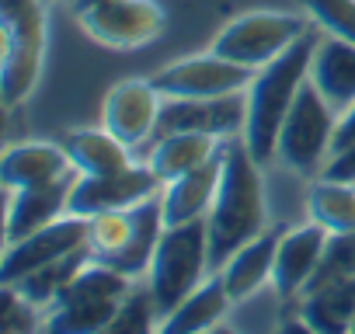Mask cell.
I'll return each instance as SVG.
<instances>
[{
	"label": "cell",
	"mask_w": 355,
	"mask_h": 334,
	"mask_svg": "<svg viewBox=\"0 0 355 334\" xmlns=\"http://www.w3.org/2000/svg\"><path fill=\"white\" fill-rule=\"evenodd\" d=\"M160 310H157V303H153V292H150V285L146 289H129V296L122 299V306H119V313H115V320L108 324V331H129V334H139V331H150V327H157L160 324V317H157Z\"/></svg>",
	"instance_id": "cell-29"
},
{
	"label": "cell",
	"mask_w": 355,
	"mask_h": 334,
	"mask_svg": "<svg viewBox=\"0 0 355 334\" xmlns=\"http://www.w3.org/2000/svg\"><path fill=\"white\" fill-rule=\"evenodd\" d=\"M300 317L306 331H317V334L355 331V279H341L313 292H303Z\"/></svg>",
	"instance_id": "cell-22"
},
{
	"label": "cell",
	"mask_w": 355,
	"mask_h": 334,
	"mask_svg": "<svg viewBox=\"0 0 355 334\" xmlns=\"http://www.w3.org/2000/svg\"><path fill=\"white\" fill-rule=\"evenodd\" d=\"M220 171H223V150H220L213 160L199 164L196 171L167 182L164 192H160L164 223H167V227H178V223L209 216L213 199H216V185H220Z\"/></svg>",
	"instance_id": "cell-16"
},
{
	"label": "cell",
	"mask_w": 355,
	"mask_h": 334,
	"mask_svg": "<svg viewBox=\"0 0 355 334\" xmlns=\"http://www.w3.org/2000/svg\"><path fill=\"white\" fill-rule=\"evenodd\" d=\"M206 223H209V261L216 272L227 265L234 251L261 237L268 227L261 164L251 157L244 136H227L223 143V171Z\"/></svg>",
	"instance_id": "cell-1"
},
{
	"label": "cell",
	"mask_w": 355,
	"mask_h": 334,
	"mask_svg": "<svg viewBox=\"0 0 355 334\" xmlns=\"http://www.w3.org/2000/svg\"><path fill=\"white\" fill-rule=\"evenodd\" d=\"M70 192H73L70 175L60 178V182H49V185H35V188H18V192H11L4 244H15V240H21V237H28V234L49 227L53 220L67 216V213H70Z\"/></svg>",
	"instance_id": "cell-15"
},
{
	"label": "cell",
	"mask_w": 355,
	"mask_h": 334,
	"mask_svg": "<svg viewBox=\"0 0 355 334\" xmlns=\"http://www.w3.org/2000/svg\"><path fill=\"white\" fill-rule=\"evenodd\" d=\"M67 175H77V171H73L67 150L60 146V139L56 143H46V139L15 143L0 157V182H4L8 192L49 185V182H60Z\"/></svg>",
	"instance_id": "cell-14"
},
{
	"label": "cell",
	"mask_w": 355,
	"mask_h": 334,
	"mask_svg": "<svg viewBox=\"0 0 355 334\" xmlns=\"http://www.w3.org/2000/svg\"><path fill=\"white\" fill-rule=\"evenodd\" d=\"M313 25L300 15H286V11H248L241 18H234L216 39H213V53L261 70L265 63H272L275 56H282L296 39H303Z\"/></svg>",
	"instance_id": "cell-6"
},
{
	"label": "cell",
	"mask_w": 355,
	"mask_h": 334,
	"mask_svg": "<svg viewBox=\"0 0 355 334\" xmlns=\"http://www.w3.org/2000/svg\"><path fill=\"white\" fill-rule=\"evenodd\" d=\"M164 182L153 175L150 164H132L119 175L105 178H77L70 192V213L73 216H98L112 209H132L153 195H160Z\"/></svg>",
	"instance_id": "cell-10"
},
{
	"label": "cell",
	"mask_w": 355,
	"mask_h": 334,
	"mask_svg": "<svg viewBox=\"0 0 355 334\" xmlns=\"http://www.w3.org/2000/svg\"><path fill=\"white\" fill-rule=\"evenodd\" d=\"M87 244V216H60L53 220L49 227L15 240V244H4V261H0V282H18L67 254H73L77 247Z\"/></svg>",
	"instance_id": "cell-9"
},
{
	"label": "cell",
	"mask_w": 355,
	"mask_h": 334,
	"mask_svg": "<svg viewBox=\"0 0 355 334\" xmlns=\"http://www.w3.org/2000/svg\"><path fill=\"white\" fill-rule=\"evenodd\" d=\"M306 216L327 234L355 230V185L317 175L306 188Z\"/></svg>",
	"instance_id": "cell-23"
},
{
	"label": "cell",
	"mask_w": 355,
	"mask_h": 334,
	"mask_svg": "<svg viewBox=\"0 0 355 334\" xmlns=\"http://www.w3.org/2000/svg\"><path fill=\"white\" fill-rule=\"evenodd\" d=\"M324 28H310L303 39H296L282 56H275L272 63H265L261 70H254L251 87L244 91L248 98V115H244V143L251 150V157L265 167L279 157V132L282 122L303 87V80L310 77V63H313V49L320 42Z\"/></svg>",
	"instance_id": "cell-2"
},
{
	"label": "cell",
	"mask_w": 355,
	"mask_h": 334,
	"mask_svg": "<svg viewBox=\"0 0 355 334\" xmlns=\"http://www.w3.org/2000/svg\"><path fill=\"white\" fill-rule=\"evenodd\" d=\"M35 310L39 306L28 296H21L18 285H4V282H0V331H4V334H28V331H35L42 324Z\"/></svg>",
	"instance_id": "cell-30"
},
{
	"label": "cell",
	"mask_w": 355,
	"mask_h": 334,
	"mask_svg": "<svg viewBox=\"0 0 355 334\" xmlns=\"http://www.w3.org/2000/svg\"><path fill=\"white\" fill-rule=\"evenodd\" d=\"M60 146L67 150L77 178H105V175H119L125 167H132L129 146L112 136L105 125L101 129H70L60 136Z\"/></svg>",
	"instance_id": "cell-18"
},
{
	"label": "cell",
	"mask_w": 355,
	"mask_h": 334,
	"mask_svg": "<svg viewBox=\"0 0 355 334\" xmlns=\"http://www.w3.org/2000/svg\"><path fill=\"white\" fill-rule=\"evenodd\" d=\"M132 234H136V206L87 216V247L98 261H112L115 254H122Z\"/></svg>",
	"instance_id": "cell-25"
},
{
	"label": "cell",
	"mask_w": 355,
	"mask_h": 334,
	"mask_svg": "<svg viewBox=\"0 0 355 334\" xmlns=\"http://www.w3.org/2000/svg\"><path fill=\"white\" fill-rule=\"evenodd\" d=\"M352 143H355V105H352L348 112L338 115V129H334L331 153H338V150H345V146H352Z\"/></svg>",
	"instance_id": "cell-32"
},
{
	"label": "cell",
	"mask_w": 355,
	"mask_h": 334,
	"mask_svg": "<svg viewBox=\"0 0 355 334\" xmlns=\"http://www.w3.org/2000/svg\"><path fill=\"white\" fill-rule=\"evenodd\" d=\"M80 32L108 49H136L160 35L164 11L153 0H101L73 15Z\"/></svg>",
	"instance_id": "cell-8"
},
{
	"label": "cell",
	"mask_w": 355,
	"mask_h": 334,
	"mask_svg": "<svg viewBox=\"0 0 355 334\" xmlns=\"http://www.w3.org/2000/svg\"><path fill=\"white\" fill-rule=\"evenodd\" d=\"M213 268L209 261V223L189 220L178 227H164L157 251L146 268V285L153 292V303L164 313H171L189 292H196L206 282V272Z\"/></svg>",
	"instance_id": "cell-3"
},
{
	"label": "cell",
	"mask_w": 355,
	"mask_h": 334,
	"mask_svg": "<svg viewBox=\"0 0 355 334\" xmlns=\"http://www.w3.org/2000/svg\"><path fill=\"white\" fill-rule=\"evenodd\" d=\"M223 143L227 139L213 136V132H164V136H157L146 164L153 167V175L167 185L174 178L196 171L199 164L213 160L223 150Z\"/></svg>",
	"instance_id": "cell-19"
},
{
	"label": "cell",
	"mask_w": 355,
	"mask_h": 334,
	"mask_svg": "<svg viewBox=\"0 0 355 334\" xmlns=\"http://www.w3.org/2000/svg\"><path fill=\"white\" fill-rule=\"evenodd\" d=\"M248 115V98H164L157 136L164 132H213V136H241Z\"/></svg>",
	"instance_id": "cell-12"
},
{
	"label": "cell",
	"mask_w": 355,
	"mask_h": 334,
	"mask_svg": "<svg viewBox=\"0 0 355 334\" xmlns=\"http://www.w3.org/2000/svg\"><path fill=\"white\" fill-rule=\"evenodd\" d=\"M25 4H28V0H0V15H11V11H18Z\"/></svg>",
	"instance_id": "cell-33"
},
{
	"label": "cell",
	"mask_w": 355,
	"mask_h": 334,
	"mask_svg": "<svg viewBox=\"0 0 355 334\" xmlns=\"http://www.w3.org/2000/svg\"><path fill=\"white\" fill-rule=\"evenodd\" d=\"M39 4H46V8H49V4H53V0H39Z\"/></svg>",
	"instance_id": "cell-35"
},
{
	"label": "cell",
	"mask_w": 355,
	"mask_h": 334,
	"mask_svg": "<svg viewBox=\"0 0 355 334\" xmlns=\"http://www.w3.org/2000/svg\"><path fill=\"white\" fill-rule=\"evenodd\" d=\"M341 279H355V230H345V234H331L327 237V247H324V258L306 285V292L320 289V285H331V282H341Z\"/></svg>",
	"instance_id": "cell-27"
},
{
	"label": "cell",
	"mask_w": 355,
	"mask_h": 334,
	"mask_svg": "<svg viewBox=\"0 0 355 334\" xmlns=\"http://www.w3.org/2000/svg\"><path fill=\"white\" fill-rule=\"evenodd\" d=\"M327 230L320 223H303L289 234L279 237V251H275V268H272V285L279 292V299H296L306 292L320 258H324V247H327Z\"/></svg>",
	"instance_id": "cell-13"
},
{
	"label": "cell",
	"mask_w": 355,
	"mask_h": 334,
	"mask_svg": "<svg viewBox=\"0 0 355 334\" xmlns=\"http://www.w3.org/2000/svg\"><path fill=\"white\" fill-rule=\"evenodd\" d=\"M310 21L320 25L327 35H338L355 46V0H300Z\"/></svg>",
	"instance_id": "cell-28"
},
{
	"label": "cell",
	"mask_w": 355,
	"mask_h": 334,
	"mask_svg": "<svg viewBox=\"0 0 355 334\" xmlns=\"http://www.w3.org/2000/svg\"><path fill=\"white\" fill-rule=\"evenodd\" d=\"M160 108L164 94L157 91V84L150 77H129L108 91L101 105V125L112 136H119L125 146H139L143 139L157 136Z\"/></svg>",
	"instance_id": "cell-11"
},
{
	"label": "cell",
	"mask_w": 355,
	"mask_h": 334,
	"mask_svg": "<svg viewBox=\"0 0 355 334\" xmlns=\"http://www.w3.org/2000/svg\"><path fill=\"white\" fill-rule=\"evenodd\" d=\"M87 261H94V254H91V247L84 244V247H77L73 254H67V258H60V261H53V265H46V268H39V272H32V275L11 282V285H18L21 296H28L39 310H49V306L56 303L60 289H63ZM4 285H8V282H4Z\"/></svg>",
	"instance_id": "cell-24"
},
{
	"label": "cell",
	"mask_w": 355,
	"mask_h": 334,
	"mask_svg": "<svg viewBox=\"0 0 355 334\" xmlns=\"http://www.w3.org/2000/svg\"><path fill=\"white\" fill-rule=\"evenodd\" d=\"M230 306H234V296L227 292V285H223V279L216 272L196 292H189L171 313H164L157 327L160 331H213L227 317Z\"/></svg>",
	"instance_id": "cell-21"
},
{
	"label": "cell",
	"mask_w": 355,
	"mask_h": 334,
	"mask_svg": "<svg viewBox=\"0 0 355 334\" xmlns=\"http://www.w3.org/2000/svg\"><path fill=\"white\" fill-rule=\"evenodd\" d=\"M320 178H334V182H352L355 185V143L327 157V164L320 167Z\"/></svg>",
	"instance_id": "cell-31"
},
{
	"label": "cell",
	"mask_w": 355,
	"mask_h": 334,
	"mask_svg": "<svg viewBox=\"0 0 355 334\" xmlns=\"http://www.w3.org/2000/svg\"><path fill=\"white\" fill-rule=\"evenodd\" d=\"M91 4H101V0H73L70 8H73V15H77V11H84V8H91Z\"/></svg>",
	"instance_id": "cell-34"
},
{
	"label": "cell",
	"mask_w": 355,
	"mask_h": 334,
	"mask_svg": "<svg viewBox=\"0 0 355 334\" xmlns=\"http://www.w3.org/2000/svg\"><path fill=\"white\" fill-rule=\"evenodd\" d=\"M275 251H279V237H272V234L265 230L261 237H254L251 244H244L241 251H234V254L227 258V265L220 268V279H223L227 292L234 296V303L251 299L265 282H272Z\"/></svg>",
	"instance_id": "cell-20"
},
{
	"label": "cell",
	"mask_w": 355,
	"mask_h": 334,
	"mask_svg": "<svg viewBox=\"0 0 355 334\" xmlns=\"http://www.w3.org/2000/svg\"><path fill=\"white\" fill-rule=\"evenodd\" d=\"M334 129H338V112L327 105V98L313 87V80L306 77L286 122L279 132V160L296 175H320V167L331 157V143H334Z\"/></svg>",
	"instance_id": "cell-5"
},
{
	"label": "cell",
	"mask_w": 355,
	"mask_h": 334,
	"mask_svg": "<svg viewBox=\"0 0 355 334\" xmlns=\"http://www.w3.org/2000/svg\"><path fill=\"white\" fill-rule=\"evenodd\" d=\"M150 80L157 84L164 98H227V94L248 91L254 80V70L209 49V53L185 56L157 70Z\"/></svg>",
	"instance_id": "cell-7"
},
{
	"label": "cell",
	"mask_w": 355,
	"mask_h": 334,
	"mask_svg": "<svg viewBox=\"0 0 355 334\" xmlns=\"http://www.w3.org/2000/svg\"><path fill=\"white\" fill-rule=\"evenodd\" d=\"M310 80L338 115L348 112L355 105V46L324 32L317 49H313Z\"/></svg>",
	"instance_id": "cell-17"
},
{
	"label": "cell",
	"mask_w": 355,
	"mask_h": 334,
	"mask_svg": "<svg viewBox=\"0 0 355 334\" xmlns=\"http://www.w3.org/2000/svg\"><path fill=\"white\" fill-rule=\"evenodd\" d=\"M122 299L112 303H70V306H53L49 317L42 320L46 331L53 334H94V331H108V324L115 320Z\"/></svg>",
	"instance_id": "cell-26"
},
{
	"label": "cell",
	"mask_w": 355,
	"mask_h": 334,
	"mask_svg": "<svg viewBox=\"0 0 355 334\" xmlns=\"http://www.w3.org/2000/svg\"><path fill=\"white\" fill-rule=\"evenodd\" d=\"M0 101L18 108L39 84L46 63V4L28 0L25 8L0 15Z\"/></svg>",
	"instance_id": "cell-4"
}]
</instances>
